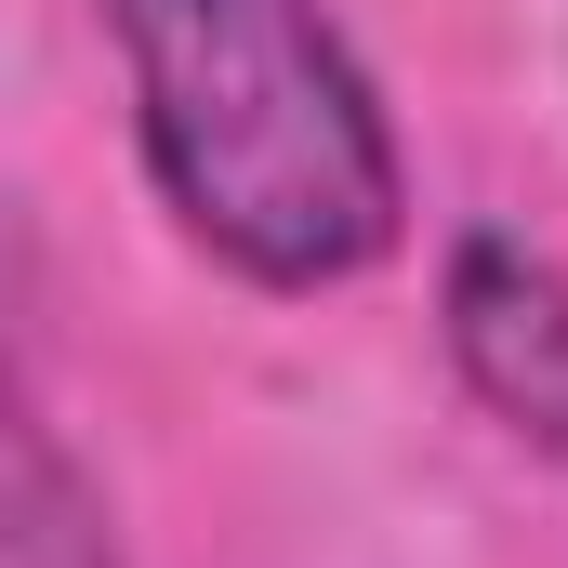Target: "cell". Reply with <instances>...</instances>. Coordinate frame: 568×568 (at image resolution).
I'll return each mask as SVG.
<instances>
[{"instance_id":"obj_1","label":"cell","mask_w":568,"mask_h":568,"mask_svg":"<svg viewBox=\"0 0 568 568\" xmlns=\"http://www.w3.org/2000/svg\"><path fill=\"white\" fill-rule=\"evenodd\" d=\"M133 159L239 291H357L410 239V159L331 0H106Z\"/></svg>"},{"instance_id":"obj_2","label":"cell","mask_w":568,"mask_h":568,"mask_svg":"<svg viewBox=\"0 0 568 568\" xmlns=\"http://www.w3.org/2000/svg\"><path fill=\"white\" fill-rule=\"evenodd\" d=\"M436 344H449L463 397L529 463L568 476V265L556 252H529L503 225L449 239V265H436Z\"/></svg>"},{"instance_id":"obj_3","label":"cell","mask_w":568,"mask_h":568,"mask_svg":"<svg viewBox=\"0 0 568 568\" xmlns=\"http://www.w3.org/2000/svg\"><path fill=\"white\" fill-rule=\"evenodd\" d=\"M0 568H120L106 489L80 476V449L40 424V397L0 357Z\"/></svg>"}]
</instances>
